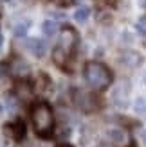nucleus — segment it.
<instances>
[{
  "label": "nucleus",
  "instance_id": "obj_1",
  "mask_svg": "<svg viewBox=\"0 0 146 147\" xmlns=\"http://www.w3.org/2000/svg\"><path fill=\"white\" fill-rule=\"evenodd\" d=\"M31 120H33L36 135L42 136V138L50 136V133L54 131V115H53L50 106L45 100L36 102L31 108Z\"/></svg>",
  "mask_w": 146,
  "mask_h": 147
},
{
  "label": "nucleus",
  "instance_id": "obj_2",
  "mask_svg": "<svg viewBox=\"0 0 146 147\" xmlns=\"http://www.w3.org/2000/svg\"><path fill=\"white\" fill-rule=\"evenodd\" d=\"M85 81L92 90H105L112 84V72L99 61H89L85 65Z\"/></svg>",
  "mask_w": 146,
  "mask_h": 147
},
{
  "label": "nucleus",
  "instance_id": "obj_3",
  "mask_svg": "<svg viewBox=\"0 0 146 147\" xmlns=\"http://www.w3.org/2000/svg\"><path fill=\"white\" fill-rule=\"evenodd\" d=\"M78 40H79L78 32H76L72 27L65 25L63 31H61V36H60V43H58V47H60L63 52H67L69 56H72V54H74V50H76V47H78Z\"/></svg>",
  "mask_w": 146,
  "mask_h": 147
},
{
  "label": "nucleus",
  "instance_id": "obj_4",
  "mask_svg": "<svg viewBox=\"0 0 146 147\" xmlns=\"http://www.w3.org/2000/svg\"><path fill=\"white\" fill-rule=\"evenodd\" d=\"M128 95H130V84L128 81H121V83L114 88L112 100L117 108H126L128 106Z\"/></svg>",
  "mask_w": 146,
  "mask_h": 147
},
{
  "label": "nucleus",
  "instance_id": "obj_5",
  "mask_svg": "<svg viewBox=\"0 0 146 147\" xmlns=\"http://www.w3.org/2000/svg\"><path fill=\"white\" fill-rule=\"evenodd\" d=\"M78 106H79V109H83V111L89 113V111H94V109L98 108V100L92 93L79 92L78 93Z\"/></svg>",
  "mask_w": 146,
  "mask_h": 147
},
{
  "label": "nucleus",
  "instance_id": "obj_6",
  "mask_svg": "<svg viewBox=\"0 0 146 147\" xmlns=\"http://www.w3.org/2000/svg\"><path fill=\"white\" fill-rule=\"evenodd\" d=\"M4 133L9 135L13 140H22L25 135V124L22 120H16L14 124H5L4 126Z\"/></svg>",
  "mask_w": 146,
  "mask_h": 147
},
{
  "label": "nucleus",
  "instance_id": "obj_7",
  "mask_svg": "<svg viewBox=\"0 0 146 147\" xmlns=\"http://www.w3.org/2000/svg\"><path fill=\"white\" fill-rule=\"evenodd\" d=\"M119 59H121L123 65H126V67H130V68H137L143 63L141 54L139 52H134V50H126V52H123Z\"/></svg>",
  "mask_w": 146,
  "mask_h": 147
},
{
  "label": "nucleus",
  "instance_id": "obj_8",
  "mask_svg": "<svg viewBox=\"0 0 146 147\" xmlns=\"http://www.w3.org/2000/svg\"><path fill=\"white\" fill-rule=\"evenodd\" d=\"M27 50L33 56H36V57H43V56H45V52H47V45H45V41L33 38V40L27 41Z\"/></svg>",
  "mask_w": 146,
  "mask_h": 147
},
{
  "label": "nucleus",
  "instance_id": "obj_9",
  "mask_svg": "<svg viewBox=\"0 0 146 147\" xmlns=\"http://www.w3.org/2000/svg\"><path fill=\"white\" fill-rule=\"evenodd\" d=\"M11 70H13V74H16L18 77H25V76H29V65H27L24 59H20V57L13 59V63H11Z\"/></svg>",
  "mask_w": 146,
  "mask_h": 147
},
{
  "label": "nucleus",
  "instance_id": "obj_10",
  "mask_svg": "<svg viewBox=\"0 0 146 147\" xmlns=\"http://www.w3.org/2000/svg\"><path fill=\"white\" fill-rule=\"evenodd\" d=\"M106 135H108V138H110V140L114 142V144H126V133L123 129H108L106 131Z\"/></svg>",
  "mask_w": 146,
  "mask_h": 147
},
{
  "label": "nucleus",
  "instance_id": "obj_11",
  "mask_svg": "<svg viewBox=\"0 0 146 147\" xmlns=\"http://www.w3.org/2000/svg\"><path fill=\"white\" fill-rule=\"evenodd\" d=\"M67 57H69V54H67V52H63V50H61L60 47H56V49L53 50V59H54V63L58 65V67L65 68V63H67Z\"/></svg>",
  "mask_w": 146,
  "mask_h": 147
},
{
  "label": "nucleus",
  "instance_id": "obj_12",
  "mask_svg": "<svg viewBox=\"0 0 146 147\" xmlns=\"http://www.w3.org/2000/svg\"><path fill=\"white\" fill-rule=\"evenodd\" d=\"M42 31L45 36H49V38H53V36L58 32V24L53 20H47V22H43V25H42Z\"/></svg>",
  "mask_w": 146,
  "mask_h": 147
},
{
  "label": "nucleus",
  "instance_id": "obj_13",
  "mask_svg": "<svg viewBox=\"0 0 146 147\" xmlns=\"http://www.w3.org/2000/svg\"><path fill=\"white\" fill-rule=\"evenodd\" d=\"M90 16V9L87 5H81V7H78V11L74 13V20L79 22V24H83V22H87Z\"/></svg>",
  "mask_w": 146,
  "mask_h": 147
},
{
  "label": "nucleus",
  "instance_id": "obj_14",
  "mask_svg": "<svg viewBox=\"0 0 146 147\" xmlns=\"http://www.w3.org/2000/svg\"><path fill=\"white\" fill-rule=\"evenodd\" d=\"M27 29H29V22H22V24H16L13 29V32L16 38H20V36H25L27 34Z\"/></svg>",
  "mask_w": 146,
  "mask_h": 147
},
{
  "label": "nucleus",
  "instance_id": "obj_15",
  "mask_svg": "<svg viewBox=\"0 0 146 147\" xmlns=\"http://www.w3.org/2000/svg\"><path fill=\"white\" fill-rule=\"evenodd\" d=\"M134 109H135V113H146V99H143V97L137 99L134 104Z\"/></svg>",
  "mask_w": 146,
  "mask_h": 147
},
{
  "label": "nucleus",
  "instance_id": "obj_16",
  "mask_svg": "<svg viewBox=\"0 0 146 147\" xmlns=\"http://www.w3.org/2000/svg\"><path fill=\"white\" fill-rule=\"evenodd\" d=\"M53 2L56 5H60V7H69V5L74 4V0H53Z\"/></svg>",
  "mask_w": 146,
  "mask_h": 147
},
{
  "label": "nucleus",
  "instance_id": "obj_17",
  "mask_svg": "<svg viewBox=\"0 0 146 147\" xmlns=\"http://www.w3.org/2000/svg\"><path fill=\"white\" fill-rule=\"evenodd\" d=\"M137 29H139V32L146 34V18H141L139 22H137Z\"/></svg>",
  "mask_w": 146,
  "mask_h": 147
},
{
  "label": "nucleus",
  "instance_id": "obj_18",
  "mask_svg": "<svg viewBox=\"0 0 146 147\" xmlns=\"http://www.w3.org/2000/svg\"><path fill=\"white\" fill-rule=\"evenodd\" d=\"M139 5L141 7H146V0H139Z\"/></svg>",
  "mask_w": 146,
  "mask_h": 147
},
{
  "label": "nucleus",
  "instance_id": "obj_19",
  "mask_svg": "<svg viewBox=\"0 0 146 147\" xmlns=\"http://www.w3.org/2000/svg\"><path fill=\"white\" fill-rule=\"evenodd\" d=\"M143 142H144V145H146V131H143Z\"/></svg>",
  "mask_w": 146,
  "mask_h": 147
},
{
  "label": "nucleus",
  "instance_id": "obj_20",
  "mask_svg": "<svg viewBox=\"0 0 146 147\" xmlns=\"http://www.w3.org/2000/svg\"><path fill=\"white\" fill-rule=\"evenodd\" d=\"M58 147H72V145H70V144H60Z\"/></svg>",
  "mask_w": 146,
  "mask_h": 147
},
{
  "label": "nucleus",
  "instance_id": "obj_21",
  "mask_svg": "<svg viewBox=\"0 0 146 147\" xmlns=\"http://www.w3.org/2000/svg\"><path fill=\"white\" fill-rule=\"evenodd\" d=\"M99 147H112V145H110V144H101Z\"/></svg>",
  "mask_w": 146,
  "mask_h": 147
},
{
  "label": "nucleus",
  "instance_id": "obj_22",
  "mask_svg": "<svg viewBox=\"0 0 146 147\" xmlns=\"http://www.w3.org/2000/svg\"><path fill=\"white\" fill-rule=\"evenodd\" d=\"M0 47H2V34H0Z\"/></svg>",
  "mask_w": 146,
  "mask_h": 147
}]
</instances>
